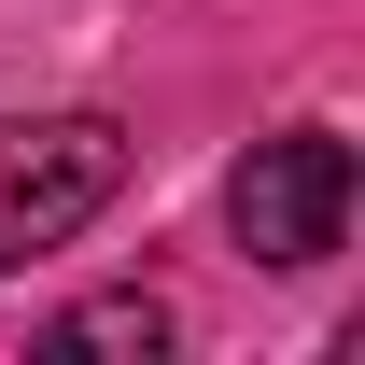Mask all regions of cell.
I'll return each instance as SVG.
<instances>
[{"instance_id":"1","label":"cell","mask_w":365,"mask_h":365,"mask_svg":"<svg viewBox=\"0 0 365 365\" xmlns=\"http://www.w3.org/2000/svg\"><path fill=\"white\" fill-rule=\"evenodd\" d=\"M113 197H127V127H113V113L14 127V155H0V267H29V253H56V239H85Z\"/></svg>"},{"instance_id":"2","label":"cell","mask_w":365,"mask_h":365,"mask_svg":"<svg viewBox=\"0 0 365 365\" xmlns=\"http://www.w3.org/2000/svg\"><path fill=\"white\" fill-rule=\"evenodd\" d=\"M225 211H239V253H253V267H323V253L351 239V140L337 127L253 140L239 182H225Z\"/></svg>"},{"instance_id":"4","label":"cell","mask_w":365,"mask_h":365,"mask_svg":"<svg viewBox=\"0 0 365 365\" xmlns=\"http://www.w3.org/2000/svg\"><path fill=\"white\" fill-rule=\"evenodd\" d=\"M0 155H14V127H0Z\"/></svg>"},{"instance_id":"3","label":"cell","mask_w":365,"mask_h":365,"mask_svg":"<svg viewBox=\"0 0 365 365\" xmlns=\"http://www.w3.org/2000/svg\"><path fill=\"white\" fill-rule=\"evenodd\" d=\"M43 351H127V365H155V351H169V309H155V295H98V309L56 323Z\"/></svg>"}]
</instances>
